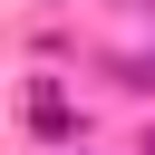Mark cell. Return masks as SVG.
Instances as JSON below:
<instances>
[{
  "mask_svg": "<svg viewBox=\"0 0 155 155\" xmlns=\"http://www.w3.org/2000/svg\"><path fill=\"white\" fill-rule=\"evenodd\" d=\"M145 155H155V145H145Z\"/></svg>",
  "mask_w": 155,
  "mask_h": 155,
  "instance_id": "6da1fadb",
  "label": "cell"
}]
</instances>
